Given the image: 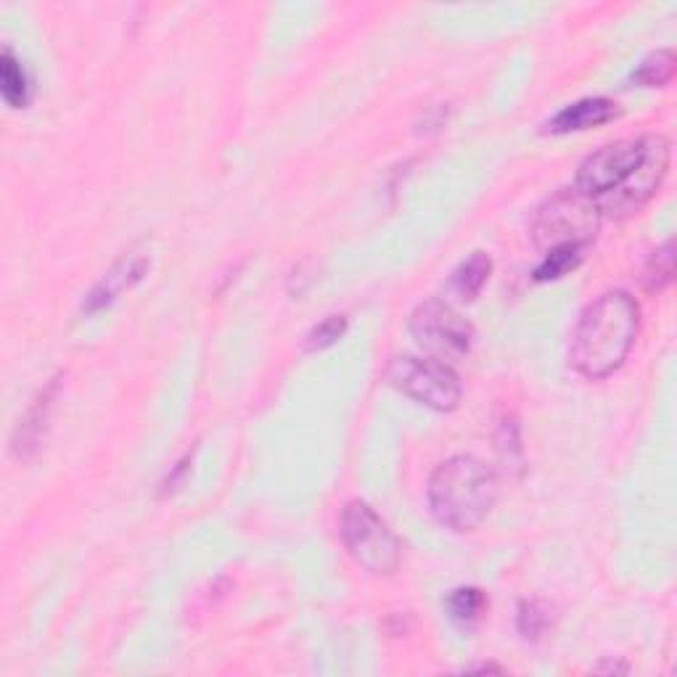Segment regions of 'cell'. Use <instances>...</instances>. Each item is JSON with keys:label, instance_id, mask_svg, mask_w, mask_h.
Returning <instances> with one entry per match:
<instances>
[{"label": "cell", "instance_id": "obj_1", "mask_svg": "<svg viewBox=\"0 0 677 677\" xmlns=\"http://www.w3.org/2000/svg\"><path fill=\"white\" fill-rule=\"evenodd\" d=\"M669 160L673 146L664 136L622 138L585 156L575 186L598 201L603 217H625L654 199L667 178Z\"/></svg>", "mask_w": 677, "mask_h": 677}, {"label": "cell", "instance_id": "obj_2", "mask_svg": "<svg viewBox=\"0 0 677 677\" xmlns=\"http://www.w3.org/2000/svg\"><path fill=\"white\" fill-rule=\"evenodd\" d=\"M640 331V304L627 291H606L577 318L569 363L585 379H606L625 365Z\"/></svg>", "mask_w": 677, "mask_h": 677}, {"label": "cell", "instance_id": "obj_3", "mask_svg": "<svg viewBox=\"0 0 677 677\" xmlns=\"http://www.w3.org/2000/svg\"><path fill=\"white\" fill-rule=\"evenodd\" d=\"M431 516L453 532L477 529L498 500V474L474 455H453L429 479Z\"/></svg>", "mask_w": 677, "mask_h": 677}, {"label": "cell", "instance_id": "obj_4", "mask_svg": "<svg viewBox=\"0 0 677 677\" xmlns=\"http://www.w3.org/2000/svg\"><path fill=\"white\" fill-rule=\"evenodd\" d=\"M603 212L595 199L585 197L579 188H561L540 206L532 223L535 243L548 252L556 247H582L593 243Z\"/></svg>", "mask_w": 677, "mask_h": 677}, {"label": "cell", "instance_id": "obj_5", "mask_svg": "<svg viewBox=\"0 0 677 677\" xmlns=\"http://www.w3.org/2000/svg\"><path fill=\"white\" fill-rule=\"evenodd\" d=\"M341 542L347 553L371 575L387 577L398 572L402 546L387 522L363 500H352L341 511Z\"/></svg>", "mask_w": 677, "mask_h": 677}, {"label": "cell", "instance_id": "obj_6", "mask_svg": "<svg viewBox=\"0 0 677 677\" xmlns=\"http://www.w3.org/2000/svg\"><path fill=\"white\" fill-rule=\"evenodd\" d=\"M384 376L398 392L437 413L455 411L463 398L459 374L435 358H392Z\"/></svg>", "mask_w": 677, "mask_h": 677}, {"label": "cell", "instance_id": "obj_7", "mask_svg": "<svg viewBox=\"0 0 677 677\" xmlns=\"http://www.w3.org/2000/svg\"><path fill=\"white\" fill-rule=\"evenodd\" d=\"M408 328H411L421 350L435 355L439 363H455V360H463L472 352L474 326L444 299L421 302L413 310Z\"/></svg>", "mask_w": 677, "mask_h": 677}, {"label": "cell", "instance_id": "obj_8", "mask_svg": "<svg viewBox=\"0 0 677 677\" xmlns=\"http://www.w3.org/2000/svg\"><path fill=\"white\" fill-rule=\"evenodd\" d=\"M149 267H151L149 254H143V252L122 254V258L112 265V271L103 273V278L93 286V289H90V294L85 297L83 313L93 315V313H99V310L109 308L112 302H117L122 291L133 289V286H136L146 273H149Z\"/></svg>", "mask_w": 677, "mask_h": 677}, {"label": "cell", "instance_id": "obj_9", "mask_svg": "<svg viewBox=\"0 0 677 677\" xmlns=\"http://www.w3.org/2000/svg\"><path fill=\"white\" fill-rule=\"evenodd\" d=\"M617 117H619L617 101L603 99V96H595V99H579L553 114V117L542 125V133H551V136H566V133H579V130H588V127L606 125V122H612Z\"/></svg>", "mask_w": 677, "mask_h": 677}, {"label": "cell", "instance_id": "obj_10", "mask_svg": "<svg viewBox=\"0 0 677 677\" xmlns=\"http://www.w3.org/2000/svg\"><path fill=\"white\" fill-rule=\"evenodd\" d=\"M59 379L61 376L48 381L38 392V398L33 400V405L27 408V413L20 418V426H16L14 437H11V453H14V459L27 461L29 455L40 448V439L46 435V424L48 416H51L53 400H57L61 387Z\"/></svg>", "mask_w": 677, "mask_h": 677}, {"label": "cell", "instance_id": "obj_11", "mask_svg": "<svg viewBox=\"0 0 677 677\" xmlns=\"http://www.w3.org/2000/svg\"><path fill=\"white\" fill-rule=\"evenodd\" d=\"M490 273L492 260L487 258L485 252L468 254V258L455 267L453 276H450L448 291L453 297H459L461 302H472V299H477L481 294V289H485L487 280H490Z\"/></svg>", "mask_w": 677, "mask_h": 677}, {"label": "cell", "instance_id": "obj_12", "mask_svg": "<svg viewBox=\"0 0 677 677\" xmlns=\"http://www.w3.org/2000/svg\"><path fill=\"white\" fill-rule=\"evenodd\" d=\"M0 93L11 109H24L33 99V80L11 48H3L0 57Z\"/></svg>", "mask_w": 677, "mask_h": 677}, {"label": "cell", "instance_id": "obj_13", "mask_svg": "<svg viewBox=\"0 0 677 677\" xmlns=\"http://www.w3.org/2000/svg\"><path fill=\"white\" fill-rule=\"evenodd\" d=\"M675 51L673 48H659V51L649 53L636 72H632V83L640 88H664L667 83H673L675 77Z\"/></svg>", "mask_w": 677, "mask_h": 677}, {"label": "cell", "instance_id": "obj_14", "mask_svg": "<svg viewBox=\"0 0 677 677\" xmlns=\"http://www.w3.org/2000/svg\"><path fill=\"white\" fill-rule=\"evenodd\" d=\"M444 606H448L450 619H453L455 625L472 627V625H477V622L481 619V614H485L487 595L481 593L479 588H459L448 595Z\"/></svg>", "mask_w": 677, "mask_h": 677}, {"label": "cell", "instance_id": "obj_15", "mask_svg": "<svg viewBox=\"0 0 677 677\" xmlns=\"http://www.w3.org/2000/svg\"><path fill=\"white\" fill-rule=\"evenodd\" d=\"M673 278H675V241L669 239L649 258V265H645L643 273V284L649 291H662L673 284Z\"/></svg>", "mask_w": 677, "mask_h": 677}, {"label": "cell", "instance_id": "obj_16", "mask_svg": "<svg viewBox=\"0 0 677 677\" xmlns=\"http://www.w3.org/2000/svg\"><path fill=\"white\" fill-rule=\"evenodd\" d=\"M585 249L582 247H556V249H548L546 258L535 271V280H556L561 276H566L569 271L582 262Z\"/></svg>", "mask_w": 677, "mask_h": 677}, {"label": "cell", "instance_id": "obj_17", "mask_svg": "<svg viewBox=\"0 0 677 677\" xmlns=\"http://www.w3.org/2000/svg\"><path fill=\"white\" fill-rule=\"evenodd\" d=\"M516 627L522 638L540 640L548 632V627H551V609L542 601H522L518 603Z\"/></svg>", "mask_w": 677, "mask_h": 677}, {"label": "cell", "instance_id": "obj_18", "mask_svg": "<svg viewBox=\"0 0 677 677\" xmlns=\"http://www.w3.org/2000/svg\"><path fill=\"white\" fill-rule=\"evenodd\" d=\"M347 331V318L344 315H328L326 321H321L318 326H313V331L308 334V350L318 352L326 347L337 344Z\"/></svg>", "mask_w": 677, "mask_h": 677}, {"label": "cell", "instance_id": "obj_19", "mask_svg": "<svg viewBox=\"0 0 677 677\" xmlns=\"http://www.w3.org/2000/svg\"><path fill=\"white\" fill-rule=\"evenodd\" d=\"M498 450L500 453L509 459V463H514V459H511V450H514V455L518 461H522V444H518V426L516 421H503L500 424V437H498Z\"/></svg>", "mask_w": 677, "mask_h": 677}, {"label": "cell", "instance_id": "obj_20", "mask_svg": "<svg viewBox=\"0 0 677 677\" xmlns=\"http://www.w3.org/2000/svg\"><path fill=\"white\" fill-rule=\"evenodd\" d=\"M188 463H191V453L186 455V459H183L180 463H175V468H173V474H167V479L162 481V492H173L175 487H178V481H180V477L183 474L188 472Z\"/></svg>", "mask_w": 677, "mask_h": 677}, {"label": "cell", "instance_id": "obj_21", "mask_svg": "<svg viewBox=\"0 0 677 677\" xmlns=\"http://www.w3.org/2000/svg\"><path fill=\"white\" fill-rule=\"evenodd\" d=\"M595 673H622V675H627L630 673V667H627V664H617V662H612V659H606V662H601L595 667Z\"/></svg>", "mask_w": 677, "mask_h": 677}, {"label": "cell", "instance_id": "obj_22", "mask_svg": "<svg viewBox=\"0 0 677 677\" xmlns=\"http://www.w3.org/2000/svg\"><path fill=\"white\" fill-rule=\"evenodd\" d=\"M468 673H503V667H498V664H477V667H468Z\"/></svg>", "mask_w": 677, "mask_h": 677}]
</instances>
